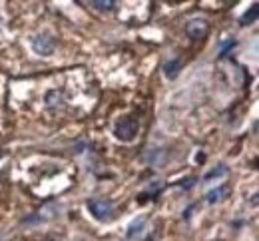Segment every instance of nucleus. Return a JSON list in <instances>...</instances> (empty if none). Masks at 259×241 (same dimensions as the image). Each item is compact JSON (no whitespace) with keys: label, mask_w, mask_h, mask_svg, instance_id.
Here are the masks:
<instances>
[{"label":"nucleus","mask_w":259,"mask_h":241,"mask_svg":"<svg viewBox=\"0 0 259 241\" xmlns=\"http://www.w3.org/2000/svg\"><path fill=\"white\" fill-rule=\"evenodd\" d=\"M138 128H140L138 120L132 118V116H128V118H122V120L116 124L114 134H116V138L122 139V141H132V139L136 138V134H138Z\"/></svg>","instance_id":"f257e3e1"},{"label":"nucleus","mask_w":259,"mask_h":241,"mask_svg":"<svg viewBox=\"0 0 259 241\" xmlns=\"http://www.w3.org/2000/svg\"><path fill=\"white\" fill-rule=\"evenodd\" d=\"M233 46H235V40H227V42H223V44H222V54L225 56L227 50H229V48H233Z\"/></svg>","instance_id":"9b49d317"},{"label":"nucleus","mask_w":259,"mask_h":241,"mask_svg":"<svg viewBox=\"0 0 259 241\" xmlns=\"http://www.w3.org/2000/svg\"><path fill=\"white\" fill-rule=\"evenodd\" d=\"M90 6H94V8H98V10H112L114 8V2L112 0H98V2H90Z\"/></svg>","instance_id":"1a4fd4ad"},{"label":"nucleus","mask_w":259,"mask_h":241,"mask_svg":"<svg viewBox=\"0 0 259 241\" xmlns=\"http://www.w3.org/2000/svg\"><path fill=\"white\" fill-rule=\"evenodd\" d=\"M32 48L40 56H50L52 52H54V38L48 36V34H38L32 40Z\"/></svg>","instance_id":"7ed1b4c3"},{"label":"nucleus","mask_w":259,"mask_h":241,"mask_svg":"<svg viewBox=\"0 0 259 241\" xmlns=\"http://www.w3.org/2000/svg\"><path fill=\"white\" fill-rule=\"evenodd\" d=\"M255 18H257V4H253V6H251V10H247V12L243 14L241 24H251Z\"/></svg>","instance_id":"6e6552de"},{"label":"nucleus","mask_w":259,"mask_h":241,"mask_svg":"<svg viewBox=\"0 0 259 241\" xmlns=\"http://www.w3.org/2000/svg\"><path fill=\"white\" fill-rule=\"evenodd\" d=\"M185 32H187V36H191L193 40H199V38H203L207 32H210V24H207L205 20H201V18H195V20H189V22H187Z\"/></svg>","instance_id":"20e7f679"},{"label":"nucleus","mask_w":259,"mask_h":241,"mask_svg":"<svg viewBox=\"0 0 259 241\" xmlns=\"http://www.w3.org/2000/svg\"><path fill=\"white\" fill-rule=\"evenodd\" d=\"M164 70H166V76L174 80V78L180 74V70H182V60H172V62H168V64L164 66Z\"/></svg>","instance_id":"423d86ee"},{"label":"nucleus","mask_w":259,"mask_h":241,"mask_svg":"<svg viewBox=\"0 0 259 241\" xmlns=\"http://www.w3.org/2000/svg\"><path fill=\"white\" fill-rule=\"evenodd\" d=\"M88 209L94 213L96 219L106 221V219H110L112 213H114V204H112L110 200L96 198V200H90V202H88Z\"/></svg>","instance_id":"f03ea898"},{"label":"nucleus","mask_w":259,"mask_h":241,"mask_svg":"<svg viewBox=\"0 0 259 241\" xmlns=\"http://www.w3.org/2000/svg\"><path fill=\"white\" fill-rule=\"evenodd\" d=\"M227 173V168L225 166H220V168H216V170H212L210 173H205V181H210V179H214V177H220V175H225Z\"/></svg>","instance_id":"0eeeda50"},{"label":"nucleus","mask_w":259,"mask_h":241,"mask_svg":"<svg viewBox=\"0 0 259 241\" xmlns=\"http://www.w3.org/2000/svg\"><path fill=\"white\" fill-rule=\"evenodd\" d=\"M223 187H218V189H214V191H210V194H207V202L210 204H216L218 200H222V196H223Z\"/></svg>","instance_id":"9d476101"},{"label":"nucleus","mask_w":259,"mask_h":241,"mask_svg":"<svg viewBox=\"0 0 259 241\" xmlns=\"http://www.w3.org/2000/svg\"><path fill=\"white\" fill-rule=\"evenodd\" d=\"M144 227H146V219H138L130 225V231H128V239H136L144 233Z\"/></svg>","instance_id":"39448f33"}]
</instances>
